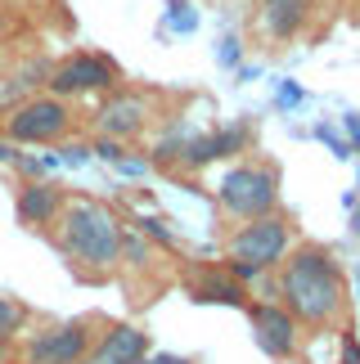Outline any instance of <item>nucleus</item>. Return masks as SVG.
<instances>
[{
	"label": "nucleus",
	"instance_id": "10",
	"mask_svg": "<svg viewBox=\"0 0 360 364\" xmlns=\"http://www.w3.org/2000/svg\"><path fill=\"white\" fill-rule=\"evenodd\" d=\"M144 100L140 95H113L104 108H100V135L104 139H131L135 131L144 126Z\"/></svg>",
	"mask_w": 360,
	"mask_h": 364
},
{
	"label": "nucleus",
	"instance_id": "15",
	"mask_svg": "<svg viewBox=\"0 0 360 364\" xmlns=\"http://www.w3.org/2000/svg\"><path fill=\"white\" fill-rule=\"evenodd\" d=\"M27 324V311H23V306L18 301H9V297H0V338H14V333H18Z\"/></svg>",
	"mask_w": 360,
	"mask_h": 364
},
{
	"label": "nucleus",
	"instance_id": "16",
	"mask_svg": "<svg viewBox=\"0 0 360 364\" xmlns=\"http://www.w3.org/2000/svg\"><path fill=\"white\" fill-rule=\"evenodd\" d=\"M140 230H144V234H154V239H158V243H171V230H167V225H162V220H158V216H140Z\"/></svg>",
	"mask_w": 360,
	"mask_h": 364
},
{
	"label": "nucleus",
	"instance_id": "13",
	"mask_svg": "<svg viewBox=\"0 0 360 364\" xmlns=\"http://www.w3.org/2000/svg\"><path fill=\"white\" fill-rule=\"evenodd\" d=\"M194 297H198V301H221V306H248L243 284H234V279H226V274H207V279H198Z\"/></svg>",
	"mask_w": 360,
	"mask_h": 364
},
{
	"label": "nucleus",
	"instance_id": "12",
	"mask_svg": "<svg viewBox=\"0 0 360 364\" xmlns=\"http://www.w3.org/2000/svg\"><path fill=\"white\" fill-rule=\"evenodd\" d=\"M261 18H266V32L275 41H288V36L302 32V23H307V0H266Z\"/></svg>",
	"mask_w": 360,
	"mask_h": 364
},
{
	"label": "nucleus",
	"instance_id": "1",
	"mask_svg": "<svg viewBox=\"0 0 360 364\" xmlns=\"http://www.w3.org/2000/svg\"><path fill=\"white\" fill-rule=\"evenodd\" d=\"M280 297H284V311L297 319V324H311V328H324V324H338L347 315V279H342L338 261L329 247H297L293 257L284 261V274H280Z\"/></svg>",
	"mask_w": 360,
	"mask_h": 364
},
{
	"label": "nucleus",
	"instance_id": "9",
	"mask_svg": "<svg viewBox=\"0 0 360 364\" xmlns=\"http://www.w3.org/2000/svg\"><path fill=\"white\" fill-rule=\"evenodd\" d=\"M90 364H144L149 360V333L135 324H113L90 346Z\"/></svg>",
	"mask_w": 360,
	"mask_h": 364
},
{
	"label": "nucleus",
	"instance_id": "18",
	"mask_svg": "<svg viewBox=\"0 0 360 364\" xmlns=\"http://www.w3.org/2000/svg\"><path fill=\"white\" fill-rule=\"evenodd\" d=\"M95 153H100V158H108V162H122V149H117V139H100V144H95Z\"/></svg>",
	"mask_w": 360,
	"mask_h": 364
},
{
	"label": "nucleus",
	"instance_id": "8",
	"mask_svg": "<svg viewBox=\"0 0 360 364\" xmlns=\"http://www.w3.org/2000/svg\"><path fill=\"white\" fill-rule=\"evenodd\" d=\"M248 319H253V338L270 360H288L297 355V319L284 311V306H248Z\"/></svg>",
	"mask_w": 360,
	"mask_h": 364
},
{
	"label": "nucleus",
	"instance_id": "17",
	"mask_svg": "<svg viewBox=\"0 0 360 364\" xmlns=\"http://www.w3.org/2000/svg\"><path fill=\"white\" fill-rule=\"evenodd\" d=\"M338 364H360V342L351 338V333L342 338V355H338Z\"/></svg>",
	"mask_w": 360,
	"mask_h": 364
},
{
	"label": "nucleus",
	"instance_id": "22",
	"mask_svg": "<svg viewBox=\"0 0 360 364\" xmlns=\"http://www.w3.org/2000/svg\"><path fill=\"white\" fill-rule=\"evenodd\" d=\"M77 364H90V360H77Z\"/></svg>",
	"mask_w": 360,
	"mask_h": 364
},
{
	"label": "nucleus",
	"instance_id": "14",
	"mask_svg": "<svg viewBox=\"0 0 360 364\" xmlns=\"http://www.w3.org/2000/svg\"><path fill=\"white\" fill-rule=\"evenodd\" d=\"M243 144H248V131H243V126H226V131L207 135V153H212V158H230V153H239Z\"/></svg>",
	"mask_w": 360,
	"mask_h": 364
},
{
	"label": "nucleus",
	"instance_id": "7",
	"mask_svg": "<svg viewBox=\"0 0 360 364\" xmlns=\"http://www.w3.org/2000/svg\"><path fill=\"white\" fill-rule=\"evenodd\" d=\"M90 333L86 324H54L46 333H36V338H27L23 355L27 364H77L90 355Z\"/></svg>",
	"mask_w": 360,
	"mask_h": 364
},
{
	"label": "nucleus",
	"instance_id": "11",
	"mask_svg": "<svg viewBox=\"0 0 360 364\" xmlns=\"http://www.w3.org/2000/svg\"><path fill=\"white\" fill-rule=\"evenodd\" d=\"M59 212H63V189L59 185L32 180V185L18 189V220L23 225H50Z\"/></svg>",
	"mask_w": 360,
	"mask_h": 364
},
{
	"label": "nucleus",
	"instance_id": "5",
	"mask_svg": "<svg viewBox=\"0 0 360 364\" xmlns=\"http://www.w3.org/2000/svg\"><path fill=\"white\" fill-rule=\"evenodd\" d=\"M68 104L54 100V95H46V100H27L9 113L5 122V135L14 139V144H50V139H59L68 131Z\"/></svg>",
	"mask_w": 360,
	"mask_h": 364
},
{
	"label": "nucleus",
	"instance_id": "20",
	"mask_svg": "<svg viewBox=\"0 0 360 364\" xmlns=\"http://www.w3.org/2000/svg\"><path fill=\"white\" fill-rule=\"evenodd\" d=\"M144 364H189V360H176V355H154V360H144Z\"/></svg>",
	"mask_w": 360,
	"mask_h": 364
},
{
	"label": "nucleus",
	"instance_id": "4",
	"mask_svg": "<svg viewBox=\"0 0 360 364\" xmlns=\"http://www.w3.org/2000/svg\"><path fill=\"white\" fill-rule=\"evenodd\" d=\"M288 257V220L284 216H261L239 225V234L230 239V261H243L253 270H275Z\"/></svg>",
	"mask_w": 360,
	"mask_h": 364
},
{
	"label": "nucleus",
	"instance_id": "6",
	"mask_svg": "<svg viewBox=\"0 0 360 364\" xmlns=\"http://www.w3.org/2000/svg\"><path fill=\"white\" fill-rule=\"evenodd\" d=\"M117 86V68L104 54H73L50 73V90L54 100L63 95H86V90H113Z\"/></svg>",
	"mask_w": 360,
	"mask_h": 364
},
{
	"label": "nucleus",
	"instance_id": "2",
	"mask_svg": "<svg viewBox=\"0 0 360 364\" xmlns=\"http://www.w3.org/2000/svg\"><path fill=\"white\" fill-rule=\"evenodd\" d=\"M63 252L73 257L81 270H113V265L122 261V220L108 212L104 203L95 198H73L63 203Z\"/></svg>",
	"mask_w": 360,
	"mask_h": 364
},
{
	"label": "nucleus",
	"instance_id": "3",
	"mask_svg": "<svg viewBox=\"0 0 360 364\" xmlns=\"http://www.w3.org/2000/svg\"><path fill=\"white\" fill-rule=\"evenodd\" d=\"M216 193H221V207L239 220L275 216V207H280V171L261 166V162H243L234 171H226Z\"/></svg>",
	"mask_w": 360,
	"mask_h": 364
},
{
	"label": "nucleus",
	"instance_id": "19",
	"mask_svg": "<svg viewBox=\"0 0 360 364\" xmlns=\"http://www.w3.org/2000/svg\"><path fill=\"white\" fill-rule=\"evenodd\" d=\"M0 162H18V144L14 139H0Z\"/></svg>",
	"mask_w": 360,
	"mask_h": 364
},
{
	"label": "nucleus",
	"instance_id": "21",
	"mask_svg": "<svg viewBox=\"0 0 360 364\" xmlns=\"http://www.w3.org/2000/svg\"><path fill=\"white\" fill-rule=\"evenodd\" d=\"M5 355H9V342H5V338H0V360H5Z\"/></svg>",
	"mask_w": 360,
	"mask_h": 364
}]
</instances>
